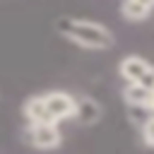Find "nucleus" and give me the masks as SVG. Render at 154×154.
<instances>
[{
    "mask_svg": "<svg viewBox=\"0 0 154 154\" xmlns=\"http://www.w3.org/2000/svg\"><path fill=\"white\" fill-rule=\"evenodd\" d=\"M43 101L51 111V116L63 123V120H70V118H77V111H79V101L70 94V91H60V89H53V91H46L43 94Z\"/></svg>",
    "mask_w": 154,
    "mask_h": 154,
    "instance_id": "2",
    "label": "nucleus"
},
{
    "mask_svg": "<svg viewBox=\"0 0 154 154\" xmlns=\"http://www.w3.org/2000/svg\"><path fill=\"white\" fill-rule=\"evenodd\" d=\"M135 84H140V87H144V89H154V65L142 75V79L140 82H135Z\"/></svg>",
    "mask_w": 154,
    "mask_h": 154,
    "instance_id": "10",
    "label": "nucleus"
},
{
    "mask_svg": "<svg viewBox=\"0 0 154 154\" xmlns=\"http://www.w3.org/2000/svg\"><path fill=\"white\" fill-rule=\"evenodd\" d=\"M22 116L26 118V125H58V120L51 116L43 94H34L22 103Z\"/></svg>",
    "mask_w": 154,
    "mask_h": 154,
    "instance_id": "4",
    "label": "nucleus"
},
{
    "mask_svg": "<svg viewBox=\"0 0 154 154\" xmlns=\"http://www.w3.org/2000/svg\"><path fill=\"white\" fill-rule=\"evenodd\" d=\"M99 106L94 103V101H79V111H77V120L79 123H84V125H91V123H96L99 120Z\"/></svg>",
    "mask_w": 154,
    "mask_h": 154,
    "instance_id": "8",
    "label": "nucleus"
},
{
    "mask_svg": "<svg viewBox=\"0 0 154 154\" xmlns=\"http://www.w3.org/2000/svg\"><path fill=\"white\" fill-rule=\"evenodd\" d=\"M58 34H63L67 41L77 43L87 51H108L116 43V36L108 26L89 19H75V17H60L55 22Z\"/></svg>",
    "mask_w": 154,
    "mask_h": 154,
    "instance_id": "1",
    "label": "nucleus"
},
{
    "mask_svg": "<svg viewBox=\"0 0 154 154\" xmlns=\"http://www.w3.org/2000/svg\"><path fill=\"white\" fill-rule=\"evenodd\" d=\"M123 99L128 106H135V108H144L154 116V89H144L140 84H125L123 89Z\"/></svg>",
    "mask_w": 154,
    "mask_h": 154,
    "instance_id": "5",
    "label": "nucleus"
},
{
    "mask_svg": "<svg viewBox=\"0 0 154 154\" xmlns=\"http://www.w3.org/2000/svg\"><path fill=\"white\" fill-rule=\"evenodd\" d=\"M120 17L128 22H144L154 12V0H125L120 2Z\"/></svg>",
    "mask_w": 154,
    "mask_h": 154,
    "instance_id": "7",
    "label": "nucleus"
},
{
    "mask_svg": "<svg viewBox=\"0 0 154 154\" xmlns=\"http://www.w3.org/2000/svg\"><path fill=\"white\" fill-rule=\"evenodd\" d=\"M24 140L34 149H58L63 144V135L58 125H26Z\"/></svg>",
    "mask_w": 154,
    "mask_h": 154,
    "instance_id": "3",
    "label": "nucleus"
},
{
    "mask_svg": "<svg viewBox=\"0 0 154 154\" xmlns=\"http://www.w3.org/2000/svg\"><path fill=\"white\" fill-rule=\"evenodd\" d=\"M140 135H142V142L154 149V116H149L144 120V125L140 128Z\"/></svg>",
    "mask_w": 154,
    "mask_h": 154,
    "instance_id": "9",
    "label": "nucleus"
},
{
    "mask_svg": "<svg viewBox=\"0 0 154 154\" xmlns=\"http://www.w3.org/2000/svg\"><path fill=\"white\" fill-rule=\"evenodd\" d=\"M149 67H152V65H149L144 58H140V55H125V58L118 63V75H120L128 84H135V82L142 79V75H144Z\"/></svg>",
    "mask_w": 154,
    "mask_h": 154,
    "instance_id": "6",
    "label": "nucleus"
}]
</instances>
